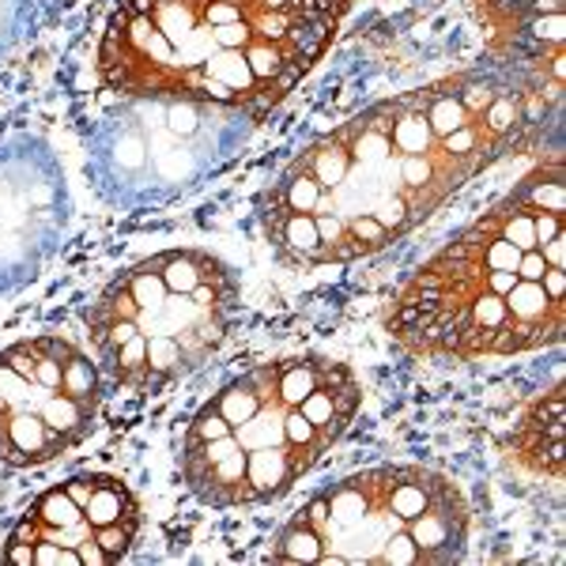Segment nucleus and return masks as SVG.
Listing matches in <instances>:
<instances>
[{
    "mask_svg": "<svg viewBox=\"0 0 566 566\" xmlns=\"http://www.w3.org/2000/svg\"><path fill=\"white\" fill-rule=\"evenodd\" d=\"M528 136V91L506 69H464L378 98L280 170L258 200L261 234L291 269L374 258Z\"/></svg>",
    "mask_w": 566,
    "mask_h": 566,
    "instance_id": "nucleus-1",
    "label": "nucleus"
},
{
    "mask_svg": "<svg viewBox=\"0 0 566 566\" xmlns=\"http://www.w3.org/2000/svg\"><path fill=\"white\" fill-rule=\"evenodd\" d=\"M563 389L555 386L544 400H536L533 412H528L522 423H517L514 446L517 458H522L528 469L544 472V476L559 480L563 476Z\"/></svg>",
    "mask_w": 566,
    "mask_h": 566,
    "instance_id": "nucleus-11",
    "label": "nucleus"
},
{
    "mask_svg": "<svg viewBox=\"0 0 566 566\" xmlns=\"http://www.w3.org/2000/svg\"><path fill=\"white\" fill-rule=\"evenodd\" d=\"M31 23V0H0V61L15 50Z\"/></svg>",
    "mask_w": 566,
    "mask_h": 566,
    "instance_id": "nucleus-12",
    "label": "nucleus"
},
{
    "mask_svg": "<svg viewBox=\"0 0 566 566\" xmlns=\"http://www.w3.org/2000/svg\"><path fill=\"white\" fill-rule=\"evenodd\" d=\"M239 317V276L212 250L140 258L84 310L98 370L133 392H163L223 348Z\"/></svg>",
    "mask_w": 566,
    "mask_h": 566,
    "instance_id": "nucleus-5",
    "label": "nucleus"
},
{
    "mask_svg": "<svg viewBox=\"0 0 566 566\" xmlns=\"http://www.w3.org/2000/svg\"><path fill=\"white\" fill-rule=\"evenodd\" d=\"M352 0H122L98 39L117 98H186L264 114L333 45Z\"/></svg>",
    "mask_w": 566,
    "mask_h": 566,
    "instance_id": "nucleus-3",
    "label": "nucleus"
},
{
    "mask_svg": "<svg viewBox=\"0 0 566 566\" xmlns=\"http://www.w3.org/2000/svg\"><path fill=\"white\" fill-rule=\"evenodd\" d=\"M386 333L419 359H510L566 333V175L536 167L400 283Z\"/></svg>",
    "mask_w": 566,
    "mask_h": 566,
    "instance_id": "nucleus-2",
    "label": "nucleus"
},
{
    "mask_svg": "<svg viewBox=\"0 0 566 566\" xmlns=\"http://www.w3.org/2000/svg\"><path fill=\"white\" fill-rule=\"evenodd\" d=\"M144 514L109 472H76L20 514L0 559L8 566H117L129 559Z\"/></svg>",
    "mask_w": 566,
    "mask_h": 566,
    "instance_id": "nucleus-9",
    "label": "nucleus"
},
{
    "mask_svg": "<svg viewBox=\"0 0 566 566\" xmlns=\"http://www.w3.org/2000/svg\"><path fill=\"white\" fill-rule=\"evenodd\" d=\"M258 114L186 98H122L87 133V178L114 208L197 193L253 136Z\"/></svg>",
    "mask_w": 566,
    "mask_h": 566,
    "instance_id": "nucleus-7",
    "label": "nucleus"
},
{
    "mask_svg": "<svg viewBox=\"0 0 566 566\" xmlns=\"http://www.w3.org/2000/svg\"><path fill=\"white\" fill-rule=\"evenodd\" d=\"M72 219L57 151L39 136L0 140V298L42 276Z\"/></svg>",
    "mask_w": 566,
    "mask_h": 566,
    "instance_id": "nucleus-10",
    "label": "nucleus"
},
{
    "mask_svg": "<svg viewBox=\"0 0 566 566\" xmlns=\"http://www.w3.org/2000/svg\"><path fill=\"white\" fill-rule=\"evenodd\" d=\"M472 506L423 464H374L325 483L269 544L287 566H450L469 552Z\"/></svg>",
    "mask_w": 566,
    "mask_h": 566,
    "instance_id": "nucleus-6",
    "label": "nucleus"
},
{
    "mask_svg": "<svg viewBox=\"0 0 566 566\" xmlns=\"http://www.w3.org/2000/svg\"><path fill=\"white\" fill-rule=\"evenodd\" d=\"M363 408L355 370L328 355H283L223 381L186 423L178 472L212 510L276 502L352 431Z\"/></svg>",
    "mask_w": 566,
    "mask_h": 566,
    "instance_id": "nucleus-4",
    "label": "nucleus"
},
{
    "mask_svg": "<svg viewBox=\"0 0 566 566\" xmlns=\"http://www.w3.org/2000/svg\"><path fill=\"white\" fill-rule=\"evenodd\" d=\"M103 408V370L65 336L0 348V464L42 469L84 446Z\"/></svg>",
    "mask_w": 566,
    "mask_h": 566,
    "instance_id": "nucleus-8",
    "label": "nucleus"
}]
</instances>
